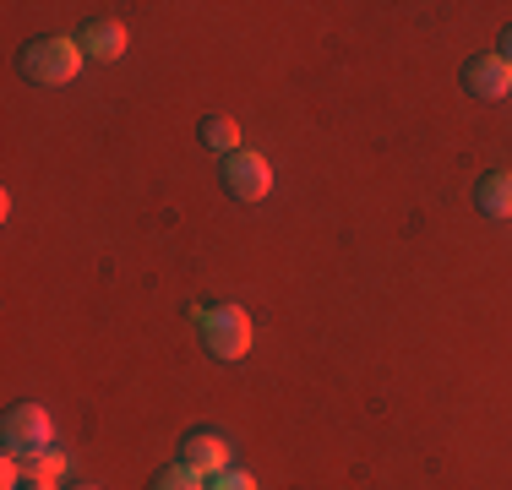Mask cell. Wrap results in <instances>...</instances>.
Segmentation results:
<instances>
[{
	"label": "cell",
	"mask_w": 512,
	"mask_h": 490,
	"mask_svg": "<svg viewBox=\"0 0 512 490\" xmlns=\"http://www.w3.org/2000/svg\"><path fill=\"white\" fill-rule=\"evenodd\" d=\"M82 44L77 39H33L17 55V71L33 82V88H66L71 77L82 71Z\"/></svg>",
	"instance_id": "1"
},
{
	"label": "cell",
	"mask_w": 512,
	"mask_h": 490,
	"mask_svg": "<svg viewBox=\"0 0 512 490\" xmlns=\"http://www.w3.org/2000/svg\"><path fill=\"white\" fill-rule=\"evenodd\" d=\"M197 333H202V343H207V354L213 360H246L251 354V316L240 311V305H202L197 311Z\"/></svg>",
	"instance_id": "2"
},
{
	"label": "cell",
	"mask_w": 512,
	"mask_h": 490,
	"mask_svg": "<svg viewBox=\"0 0 512 490\" xmlns=\"http://www.w3.org/2000/svg\"><path fill=\"white\" fill-rule=\"evenodd\" d=\"M0 447H6V458H39L44 447H55V420L44 403H11L6 420H0Z\"/></svg>",
	"instance_id": "3"
},
{
	"label": "cell",
	"mask_w": 512,
	"mask_h": 490,
	"mask_svg": "<svg viewBox=\"0 0 512 490\" xmlns=\"http://www.w3.org/2000/svg\"><path fill=\"white\" fill-rule=\"evenodd\" d=\"M218 186H224L235 202H267L273 196V164H267L256 147H240V153H229L224 164H218Z\"/></svg>",
	"instance_id": "4"
},
{
	"label": "cell",
	"mask_w": 512,
	"mask_h": 490,
	"mask_svg": "<svg viewBox=\"0 0 512 490\" xmlns=\"http://www.w3.org/2000/svg\"><path fill=\"white\" fill-rule=\"evenodd\" d=\"M229 458H235V447H229V436H218V431H191L186 441H180V463H186V469H197L202 480L235 469Z\"/></svg>",
	"instance_id": "5"
},
{
	"label": "cell",
	"mask_w": 512,
	"mask_h": 490,
	"mask_svg": "<svg viewBox=\"0 0 512 490\" xmlns=\"http://www.w3.org/2000/svg\"><path fill=\"white\" fill-rule=\"evenodd\" d=\"M463 88H469V98L496 104V98L512 93V66H507L502 55H474L469 66H463Z\"/></svg>",
	"instance_id": "6"
},
{
	"label": "cell",
	"mask_w": 512,
	"mask_h": 490,
	"mask_svg": "<svg viewBox=\"0 0 512 490\" xmlns=\"http://www.w3.org/2000/svg\"><path fill=\"white\" fill-rule=\"evenodd\" d=\"M77 44H82V55H88V60H120L131 49V33L120 28V22H109V17H93L88 28H82Z\"/></svg>",
	"instance_id": "7"
},
{
	"label": "cell",
	"mask_w": 512,
	"mask_h": 490,
	"mask_svg": "<svg viewBox=\"0 0 512 490\" xmlns=\"http://www.w3.org/2000/svg\"><path fill=\"white\" fill-rule=\"evenodd\" d=\"M474 207H480L485 218H496V224H507V218H512V169H491V175H480V186H474Z\"/></svg>",
	"instance_id": "8"
},
{
	"label": "cell",
	"mask_w": 512,
	"mask_h": 490,
	"mask_svg": "<svg viewBox=\"0 0 512 490\" xmlns=\"http://www.w3.org/2000/svg\"><path fill=\"white\" fill-rule=\"evenodd\" d=\"M197 137L207 142V153H218V158L240 153V126H235V115H202Z\"/></svg>",
	"instance_id": "9"
},
{
	"label": "cell",
	"mask_w": 512,
	"mask_h": 490,
	"mask_svg": "<svg viewBox=\"0 0 512 490\" xmlns=\"http://www.w3.org/2000/svg\"><path fill=\"white\" fill-rule=\"evenodd\" d=\"M22 469H28V480L60 485V480H66V452H60V447H44L39 458H28V463H22Z\"/></svg>",
	"instance_id": "10"
},
{
	"label": "cell",
	"mask_w": 512,
	"mask_h": 490,
	"mask_svg": "<svg viewBox=\"0 0 512 490\" xmlns=\"http://www.w3.org/2000/svg\"><path fill=\"white\" fill-rule=\"evenodd\" d=\"M148 490H207V480H202L197 469H186V463H169V469L153 474Z\"/></svg>",
	"instance_id": "11"
},
{
	"label": "cell",
	"mask_w": 512,
	"mask_h": 490,
	"mask_svg": "<svg viewBox=\"0 0 512 490\" xmlns=\"http://www.w3.org/2000/svg\"><path fill=\"white\" fill-rule=\"evenodd\" d=\"M207 490H262V485H256L246 469H224V474H213V480H207Z\"/></svg>",
	"instance_id": "12"
},
{
	"label": "cell",
	"mask_w": 512,
	"mask_h": 490,
	"mask_svg": "<svg viewBox=\"0 0 512 490\" xmlns=\"http://www.w3.org/2000/svg\"><path fill=\"white\" fill-rule=\"evenodd\" d=\"M496 55H502V60H507V66H512V28L502 33V49H496Z\"/></svg>",
	"instance_id": "13"
},
{
	"label": "cell",
	"mask_w": 512,
	"mask_h": 490,
	"mask_svg": "<svg viewBox=\"0 0 512 490\" xmlns=\"http://www.w3.org/2000/svg\"><path fill=\"white\" fill-rule=\"evenodd\" d=\"M22 490H60V485H44V480H28V485H22Z\"/></svg>",
	"instance_id": "14"
},
{
	"label": "cell",
	"mask_w": 512,
	"mask_h": 490,
	"mask_svg": "<svg viewBox=\"0 0 512 490\" xmlns=\"http://www.w3.org/2000/svg\"><path fill=\"white\" fill-rule=\"evenodd\" d=\"M77 490H93V485H77Z\"/></svg>",
	"instance_id": "15"
}]
</instances>
